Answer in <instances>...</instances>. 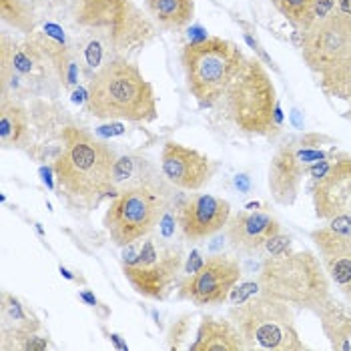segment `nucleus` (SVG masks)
<instances>
[{
  "label": "nucleus",
  "instance_id": "nucleus-1",
  "mask_svg": "<svg viewBox=\"0 0 351 351\" xmlns=\"http://www.w3.org/2000/svg\"><path fill=\"white\" fill-rule=\"evenodd\" d=\"M62 143L53 165L56 191L71 207L93 211L108 195H114L112 169L117 155L103 141L77 127H64Z\"/></svg>",
  "mask_w": 351,
  "mask_h": 351
},
{
  "label": "nucleus",
  "instance_id": "nucleus-2",
  "mask_svg": "<svg viewBox=\"0 0 351 351\" xmlns=\"http://www.w3.org/2000/svg\"><path fill=\"white\" fill-rule=\"evenodd\" d=\"M86 108L101 121H157V99L151 82L125 56L108 58L95 71L86 88Z\"/></svg>",
  "mask_w": 351,
  "mask_h": 351
},
{
  "label": "nucleus",
  "instance_id": "nucleus-3",
  "mask_svg": "<svg viewBox=\"0 0 351 351\" xmlns=\"http://www.w3.org/2000/svg\"><path fill=\"white\" fill-rule=\"evenodd\" d=\"M277 93L267 69L257 58L245 60L241 71L229 82L221 99L211 110L215 117L247 136H275Z\"/></svg>",
  "mask_w": 351,
  "mask_h": 351
},
{
  "label": "nucleus",
  "instance_id": "nucleus-4",
  "mask_svg": "<svg viewBox=\"0 0 351 351\" xmlns=\"http://www.w3.org/2000/svg\"><path fill=\"white\" fill-rule=\"evenodd\" d=\"M257 283L259 293L313 313L331 298V281L324 263L309 249L267 257L261 263Z\"/></svg>",
  "mask_w": 351,
  "mask_h": 351
},
{
  "label": "nucleus",
  "instance_id": "nucleus-5",
  "mask_svg": "<svg viewBox=\"0 0 351 351\" xmlns=\"http://www.w3.org/2000/svg\"><path fill=\"white\" fill-rule=\"evenodd\" d=\"M77 27L93 32L114 58L143 49L155 34L151 21L131 0H71ZM88 38V40H90Z\"/></svg>",
  "mask_w": 351,
  "mask_h": 351
},
{
  "label": "nucleus",
  "instance_id": "nucleus-6",
  "mask_svg": "<svg viewBox=\"0 0 351 351\" xmlns=\"http://www.w3.org/2000/svg\"><path fill=\"white\" fill-rule=\"evenodd\" d=\"M245 60L247 56L243 51L227 38L207 36L189 43L181 53V62L187 88L197 105L205 110L215 107L229 82L241 71Z\"/></svg>",
  "mask_w": 351,
  "mask_h": 351
},
{
  "label": "nucleus",
  "instance_id": "nucleus-7",
  "mask_svg": "<svg viewBox=\"0 0 351 351\" xmlns=\"http://www.w3.org/2000/svg\"><path fill=\"white\" fill-rule=\"evenodd\" d=\"M227 317L237 325L245 351L307 350L299 335L291 305L257 293L229 307Z\"/></svg>",
  "mask_w": 351,
  "mask_h": 351
},
{
  "label": "nucleus",
  "instance_id": "nucleus-8",
  "mask_svg": "<svg viewBox=\"0 0 351 351\" xmlns=\"http://www.w3.org/2000/svg\"><path fill=\"white\" fill-rule=\"evenodd\" d=\"M185 253L181 245L171 243L167 235L149 233L135 243L123 247L121 267L125 279L138 295L162 301L171 295Z\"/></svg>",
  "mask_w": 351,
  "mask_h": 351
},
{
  "label": "nucleus",
  "instance_id": "nucleus-9",
  "mask_svg": "<svg viewBox=\"0 0 351 351\" xmlns=\"http://www.w3.org/2000/svg\"><path fill=\"white\" fill-rule=\"evenodd\" d=\"M169 207V195L162 185H147L117 193L108 203L103 225L110 241L127 247L153 233Z\"/></svg>",
  "mask_w": 351,
  "mask_h": 351
},
{
  "label": "nucleus",
  "instance_id": "nucleus-10",
  "mask_svg": "<svg viewBox=\"0 0 351 351\" xmlns=\"http://www.w3.org/2000/svg\"><path fill=\"white\" fill-rule=\"evenodd\" d=\"M293 40L307 66L322 75L351 56V16L335 10L322 23L295 30Z\"/></svg>",
  "mask_w": 351,
  "mask_h": 351
},
{
  "label": "nucleus",
  "instance_id": "nucleus-11",
  "mask_svg": "<svg viewBox=\"0 0 351 351\" xmlns=\"http://www.w3.org/2000/svg\"><path fill=\"white\" fill-rule=\"evenodd\" d=\"M241 279V265L235 257L217 253L207 257L201 267L179 281L177 298L197 307H217L231 298Z\"/></svg>",
  "mask_w": 351,
  "mask_h": 351
},
{
  "label": "nucleus",
  "instance_id": "nucleus-12",
  "mask_svg": "<svg viewBox=\"0 0 351 351\" xmlns=\"http://www.w3.org/2000/svg\"><path fill=\"white\" fill-rule=\"evenodd\" d=\"M217 165L207 155L181 145L177 141H167L161 151L162 177L177 189H203L215 175Z\"/></svg>",
  "mask_w": 351,
  "mask_h": 351
},
{
  "label": "nucleus",
  "instance_id": "nucleus-13",
  "mask_svg": "<svg viewBox=\"0 0 351 351\" xmlns=\"http://www.w3.org/2000/svg\"><path fill=\"white\" fill-rule=\"evenodd\" d=\"M231 217L229 201L215 195H193L179 211V227L187 241H203L225 229Z\"/></svg>",
  "mask_w": 351,
  "mask_h": 351
},
{
  "label": "nucleus",
  "instance_id": "nucleus-14",
  "mask_svg": "<svg viewBox=\"0 0 351 351\" xmlns=\"http://www.w3.org/2000/svg\"><path fill=\"white\" fill-rule=\"evenodd\" d=\"M319 259L329 281L351 305V235L333 231L331 227H317L311 231Z\"/></svg>",
  "mask_w": 351,
  "mask_h": 351
},
{
  "label": "nucleus",
  "instance_id": "nucleus-15",
  "mask_svg": "<svg viewBox=\"0 0 351 351\" xmlns=\"http://www.w3.org/2000/svg\"><path fill=\"white\" fill-rule=\"evenodd\" d=\"M313 209L322 221L351 217V157L335 161L313 189Z\"/></svg>",
  "mask_w": 351,
  "mask_h": 351
},
{
  "label": "nucleus",
  "instance_id": "nucleus-16",
  "mask_svg": "<svg viewBox=\"0 0 351 351\" xmlns=\"http://www.w3.org/2000/svg\"><path fill=\"white\" fill-rule=\"evenodd\" d=\"M305 173H309V165L299 157L298 143L281 145L271 157L267 173V185L273 201L283 207L295 205Z\"/></svg>",
  "mask_w": 351,
  "mask_h": 351
},
{
  "label": "nucleus",
  "instance_id": "nucleus-17",
  "mask_svg": "<svg viewBox=\"0 0 351 351\" xmlns=\"http://www.w3.org/2000/svg\"><path fill=\"white\" fill-rule=\"evenodd\" d=\"M225 231L235 251L253 255L263 251L271 237L281 233V225L267 211H239L229 217Z\"/></svg>",
  "mask_w": 351,
  "mask_h": 351
},
{
  "label": "nucleus",
  "instance_id": "nucleus-18",
  "mask_svg": "<svg viewBox=\"0 0 351 351\" xmlns=\"http://www.w3.org/2000/svg\"><path fill=\"white\" fill-rule=\"evenodd\" d=\"M191 351H245V343L237 325L229 317L205 315L197 329Z\"/></svg>",
  "mask_w": 351,
  "mask_h": 351
},
{
  "label": "nucleus",
  "instance_id": "nucleus-19",
  "mask_svg": "<svg viewBox=\"0 0 351 351\" xmlns=\"http://www.w3.org/2000/svg\"><path fill=\"white\" fill-rule=\"evenodd\" d=\"M325 337L333 350H350L351 348V305L343 303L333 295L315 311Z\"/></svg>",
  "mask_w": 351,
  "mask_h": 351
},
{
  "label": "nucleus",
  "instance_id": "nucleus-20",
  "mask_svg": "<svg viewBox=\"0 0 351 351\" xmlns=\"http://www.w3.org/2000/svg\"><path fill=\"white\" fill-rule=\"evenodd\" d=\"M147 185H162L155 165L141 155H123L117 157L112 169V189L114 195L121 191L147 187Z\"/></svg>",
  "mask_w": 351,
  "mask_h": 351
},
{
  "label": "nucleus",
  "instance_id": "nucleus-21",
  "mask_svg": "<svg viewBox=\"0 0 351 351\" xmlns=\"http://www.w3.org/2000/svg\"><path fill=\"white\" fill-rule=\"evenodd\" d=\"M145 8L153 23L162 30H181L195 16V0H145Z\"/></svg>",
  "mask_w": 351,
  "mask_h": 351
},
{
  "label": "nucleus",
  "instance_id": "nucleus-22",
  "mask_svg": "<svg viewBox=\"0 0 351 351\" xmlns=\"http://www.w3.org/2000/svg\"><path fill=\"white\" fill-rule=\"evenodd\" d=\"M28 136V112L10 99H0V143L2 149L21 147Z\"/></svg>",
  "mask_w": 351,
  "mask_h": 351
},
{
  "label": "nucleus",
  "instance_id": "nucleus-23",
  "mask_svg": "<svg viewBox=\"0 0 351 351\" xmlns=\"http://www.w3.org/2000/svg\"><path fill=\"white\" fill-rule=\"evenodd\" d=\"M0 315H2V327H8L2 331H36L38 329V324L28 317L21 301L14 295H10L8 291H2L0 295Z\"/></svg>",
  "mask_w": 351,
  "mask_h": 351
},
{
  "label": "nucleus",
  "instance_id": "nucleus-24",
  "mask_svg": "<svg viewBox=\"0 0 351 351\" xmlns=\"http://www.w3.org/2000/svg\"><path fill=\"white\" fill-rule=\"evenodd\" d=\"M0 12H2V21L10 23L14 28L23 30V32H32L34 28V19H32V10L25 0H0Z\"/></svg>",
  "mask_w": 351,
  "mask_h": 351
},
{
  "label": "nucleus",
  "instance_id": "nucleus-25",
  "mask_svg": "<svg viewBox=\"0 0 351 351\" xmlns=\"http://www.w3.org/2000/svg\"><path fill=\"white\" fill-rule=\"evenodd\" d=\"M271 4L277 8V12L291 25V27L299 30L303 27L307 12L313 4V0H271Z\"/></svg>",
  "mask_w": 351,
  "mask_h": 351
},
{
  "label": "nucleus",
  "instance_id": "nucleus-26",
  "mask_svg": "<svg viewBox=\"0 0 351 351\" xmlns=\"http://www.w3.org/2000/svg\"><path fill=\"white\" fill-rule=\"evenodd\" d=\"M191 331V315H181L177 322L169 325L167 329V348L169 350H181L187 341Z\"/></svg>",
  "mask_w": 351,
  "mask_h": 351
},
{
  "label": "nucleus",
  "instance_id": "nucleus-27",
  "mask_svg": "<svg viewBox=\"0 0 351 351\" xmlns=\"http://www.w3.org/2000/svg\"><path fill=\"white\" fill-rule=\"evenodd\" d=\"M335 10H337V0H313L311 8L307 12V19H305L303 27L299 28V30H305V28L322 23L324 19H327L329 14H333Z\"/></svg>",
  "mask_w": 351,
  "mask_h": 351
},
{
  "label": "nucleus",
  "instance_id": "nucleus-28",
  "mask_svg": "<svg viewBox=\"0 0 351 351\" xmlns=\"http://www.w3.org/2000/svg\"><path fill=\"white\" fill-rule=\"evenodd\" d=\"M337 10L351 16V0H337Z\"/></svg>",
  "mask_w": 351,
  "mask_h": 351
},
{
  "label": "nucleus",
  "instance_id": "nucleus-29",
  "mask_svg": "<svg viewBox=\"0 0 351 351\" xmlns=\"http://www.w3.org/2000/svg\"><path fill=\"white\" fill-rule=\"evenodd\" d=\"M243 179L245 175H239V177H237V187L243 191V193H247V191H249V185H247V181H243Z\"/></svg>",
  "mask_w": 351,
  "mask_h": 351
},
{
  "label": "nucleus",
  "instance_id": "nucleus-30",
  "mask_svg": "<svg viewBox=\"0 0 351 351\" xmlns=\"http://www.w3.org/2000/svg\"><path fill=\"white\" fill-rule=\"evenodd\" d=\"M81 298H82V299H86V301H88V303H90V305H97V299L93 298V295H90V293H82Z\"/></svg>",
  "mask_w": 351,
  "mask_h": 351
}]
</instances>
